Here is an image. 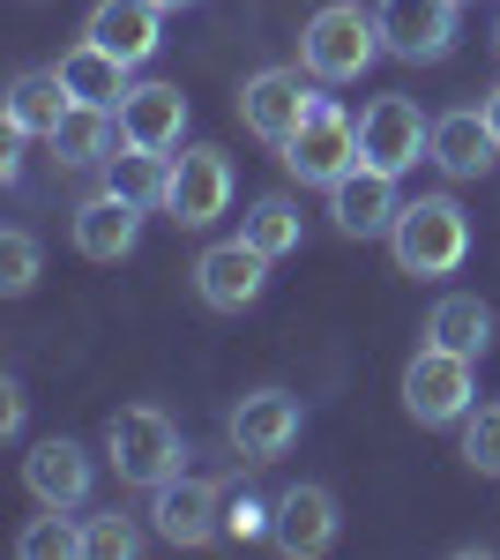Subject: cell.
<instances>
[{
	"label": "cell",
	"mask_w": 500,
	"mask_h": 560,
	"mask_svg": "<svg viewBox=\"0 0 500 560\" xmlns=\"http://www.w3.org/2000/svg\"><path fill=\"white\" fill-rule=\"evenodd\" d=\"M217 486L209 478H165V486H150V523H158V538L165 546H209V530H217Z\"/></svg>",
	"instance_id": "obj_15"
},
{
	"label": "cell",
	"mask_w": 500,
	"mask_h": 560,
	"mask_svg": "<svg viewBox=\"0 0 500 560\" xmlns=\"http://www.w3.org/2000/svg\"><path fill=\"white\" fill-rule=\"evenodd\" d=\"M120 135L142 142V150H179V135H187V97H179V83H135L127 90Z\"/></svg>",
	"instance_id": "obj_18"
},
{
	"label": "cell",
	"mask_w": 500,
	"mask_h": 560,
	"mask_svg": "<svg viewBox=\"0 0 500 560\" xmlns=\"http://www.w3.org/2000/svg\"><path fill=\"white\" fill-rule=\"evenodd\" d=\"M224 210H232V158L209 150V142L179 150V158H172L165 217H172V224H187V232H202V224H217Z\"/></svg>",
	"instance_id": "obj_7"
},
{
	"label": "cell",
	"mask_w": 500,
	"mask_h": 560,
	"mask_svg": "<svg viewBox=\"0 0 500 560\" xmlns=\"http://www.w3.org/2000/svg\"><path fill=\"white\" fill-rule=\"evenodd\" d=\"M486 120H493V135H500V90H486Z\"/></svg>",
	"instance_id": "obj_31"
},
{
	"label": "cell",
	"mask_w": 500,
	"mask_h": 560,
	"mask_svg": "<svg viewBox=\"0 0 500 560\" xmlns=\"http://www.w3.org/2000/svg\"><path fill=\"white\" fill-rule=\"evenodd\" d=\"M240 240H247V247H261L269 261L292 255V247H299V210L284 202V195H261V202L247 210V224H240Z\"/></svg>",
	"instance_id": "obj_25"
},
{
	"label": "cell",
	"mask_w": 500,
	"mask_h": 560,
	"mask_svg": "<svg viewBox=\"0 0 500 560\" xmlns=\"http://www.w3.org/2000/svg\"><path fill=\"white\" fill-rule=\"evenodd\" d=\"M68 113H75V97L60 83V68H31L8 90V135H53Z\"/></svg>",
	"instance_id": "obj_22"
},
{
	"label": "cell",
	"mask_w": 500,
	"mask_h": 560,
	"mask_svg": "<svg viewBox=\"0 0 500 560\" xmlns=\"http://www.w3.org/2000/svg\"><path fill=\"white\" fill-rule=\"evenodd\" d=\"M381 15H367L359 0H336L322 8L306 31H299V60H306V75H322V83H351V75H367L381 52Z\"/></svg>",
	"instance_id": "obj_2"
},
{
	"label": "cell",
	"mask_w": 500,
	"mask_h": 560,
	"mask_svg": "<svg viewBox=\"0 0 500 560\" xmlns=\"http://www.w3.org/2000/svg\"><path fill=\"white\" fill-rule=\"evenodd\" d=\"M45 142H53V158H60L68 173H83V165H113V150H120L127 135H120V113H113V105H75Z\"/></svg>",
	"instance_id": "obj_19"
},
{
	"label": "cell",
	"mask_w": 500,
	"mask_h": 560,
	"mask_svg": "<svg viewBox=\"0 0 500 560\" xmlns=\"http://www.w3.org/2000/svg\"><path fill=\"white\" fill-rule=\"evenodd\" d=\"M463 464L486 471V478H500V404H486V411L463 427Z\"/></svg>",
	"instance_id": "obj_28"
},
{
	"label": "cell",
	"mask_w": 500,
	"mask_h": 560,
	"mask_svg": "<svg viewBox=\"0 0 500 560\" xmlns=\"http://www.w3.org/2000/svg\"><path fill=\"white\" fill-rule=\"evenodd\" d=\"M135 232H142V210L127 202V195H90L83 210H75V247H83L90 261H120L127 247H135Z\"/></svg>",
	"instance_id": "obj_21"
},
{
	"label": "cell",
	"mask_w": 500,
	"mask_h": 560,
	"mask_svg": "<svg viewBox=\"0 0 500 560\" xmlns=\"http://www.w3.org/2000/svg\"><path fill=\"white\" fill-rule=\"evenodd\" d=\"M292 441H299V396H284V388L240 396V411H232V448H240L247 464H277Z\"/></svg>",
	"instance_id": "obj_11"
},
{
	"label": "cell",
	"mask_w": 500,
	"mask_h": 560,
	"mask_svg": "<svg viewBox=\"0 0 500 560\" xmlns=\"http://www.w3.org/2000/svg\"><path fill=\"white\" fill-rule=\"evenodd\" d=\"M83 553L90 560H135L142 553V530H135L127 516H90L83 523Z\"/></svg>",
	"instance_id": "obj_27"
},
{
	"label": "cell",
	"mask_w": 500,
	"mask_h": 560,
	"mask_svg": "<svg viewBox=\"0 0 500 560\" xmlns=\"http://www.w3.org/2000/svg\"><path fill=\"white\" fill-rule=\"evenodd\" d=\"M426 158H433L449 179H478L486 173V165L500 158V135H493V120H486V105H478V113H470V105H463V113H441Z\"/></svg>",
	"instance_id": "obj_16"
},
{
	"label": "cell",
	"mask_w": 500,
	"mask_h": 560,
	"mask_svg": "<svg viewBox=\"0 0 500 560\" xmlns=\"http://www.w3.org/2000/svg\"><path fill=\"white\" fill-rule=\"evenodd\" d=\"M15 553L23 560H68V553H83V530L68 523V509H45V516L15 538Z\"/></svg>",
	"instance_id": "obj_26"
},
{
	"label": "cell",
	"mask_w": 500,
	"mask_h": 560,
	"mask_svg": "<svg viewBox=\"0 0 500 560\" xmlns=\"http://www.w3.org/2000/svg\"><path fill=\"white\" fill-rule=\"evenodd\" d=\"M23 486H31L38 509H83L90 501V448L68 441V433L38 441V448L23 456Z\"/></svg>",
	"instance_id": "obj_12"
},
{
	"label": "cell",
	"mask_w": 500,
	"mask_h": 560,
	"mask_svg": "<svg viewBox=\"0 0 500 560\" xmlns=\"http://www.w3.org/2000/svg\"><path fill=\"white\" fill-rule=\"evenodd\" d=\"M15 427H23V388L0 382V433H15Z\"/></svg>",
	"instance_id": "obj_30"
},
{
	"label": "cell",
	"mask_w": 500,
	"mask_h": 560,
	"mask_svg": "<svg viewBox=\"0 0 500 560\" xmlns=\"http://www.w3.org/2000/svg\"><path fill=\"white\" fill-rule=\"evenodd\" d=\"M158 8H187V0H158Z\"/></svg>",
	"instance_id": "obj_32"
},
{
	"label": "cell",
	"mask_w": 500,
	"mask_h": 560,
	"mask_svg": "<svg viewBox=\"0 0 500 560\" xmlns=\"http://www.w3.org/2000/svg\"><path fill=\"white\" fill-rule=\"evenodd\" d=\"M158 31H165V8H158V0H97L83 38H97L105 52H120L127 68H142V60L158 52Z\"/></svg>",
	"instance_id": "obj_17"
},
{
	"label": "cell",
	"mask_w": 500,
	"mask_h": 560,
	"mask_svg": "<svg viewBox=\"0 0 500 560\" xmlns=\"http://www.w3.org/2000/svg\"><path fill=\"white\" fill-rule=\"evenodd\" d=\"M396 173H374V165H351V173L329 187V217L344 240H374V232H388L396 224Z\"/></svg>",
	"instance_id": "obj_14"
},
{
	"label": "cell",
	"mask_w": 500,
	"mask_h": 560,
	"mask_svg": "<svg viewBox=\"0 0 500 560\" xmlns=\"http://www.w3.org/2000/svg\"><path fill=\"white\" fill-rule=\"evenodd\" d=\"M31 284H38V240L0 232V292H31Z\"/></svg>",
	"instance_id": "obj_29"
},
{
	"label": "cell",
	"mask_w": 500,
	"mask_h": 560,
	"mask_svg": "<svg viewBox=\"0 0 500 560\" xmlns=\"http://www.w3.org/2000/svg\"><path fill=\"white\" fill-rule=\"evenodd\" d=\"M306 105H314V90L299 83V68H261V75H247V90H240V120H247V135L277 142V150L299 135Z\"/></svg>",
	"instance_id": "obj_8"
},
{
	"label": "cell",
	"mask_w": 500,
	"mask_h": 560,
	"mask_svg": "<svg viewBox=\"0 0 500 560\" xmlns=\"http://www.w3.org/2000/svg\"><path fill=\"white\" fill-rule=\"evenodd\" d=\"M381 38L404 60H441L456 45V0H381Z\"/></svg>",
	"instance_id": "obj_13"
},
{
	"label": "cell",
	"mask_w": 500,
	"mask_h": 560,
	"mask_svg": "<svg viewBox=\"0 0 500 560\" xmlns=\"http://www.w3.org/2000/svg\"><path fill=\"white\" fill-rule=\"evenodd\" d=\"M388 247H396V269L404 277H449L470 255V217L449 202V195H418L396 210L388 224Z\"/></svg>",
	"instance_id": "obj_1"
},
{
	"label": "cell",
	"mask_w": 500,
	"mask_h": 560,
	"mask_svg": "<svg viewBox=\"0 0 500 560\" xmlns=\"http://www.w3.org/2000/svg\"><path fill=\"white\" fill-rule=\"evenodd\" d=\"M60 83H68L75 105H113V113H120V97L135 90V83H127V60H120V52H105L97 38H83V45L60 52Z\"/></svg>",
	"instance_id": "obj_20"
},
{
	"label": "cell",
	"mask_w": 500,
	"mask_h": 560,
	"mask_svg": "<svg viewBox=\"0 0 500 560\" xmlns=\"http://www.w3.org/2000/svg\"><path fill=\"white\" fill-rule=\"evenodd\" d=\"M426 337H433V345H449V351H463V359H478V351L493 345V306L470 300V292H449V300L433 306Z\"/></svg>",
	"instance_id": "obj_24"
},
{
	"label": "cell",
	"mask_w": 500,
	"mask_h": 560,
	"mask_svg": "<svg viewBox=\"0 0 500 560\" xmlns=\"http://www.w3.org/2000/svg\"><path fill=\"white\" fill-rule=\"evenodd\" d=\"M426 150H433V120L418 113L411 97H374V105L359 113V165H374V173H411Z\"/></svg>",
	"instance_id": "obj_6"
},
{
	"label": "cell",
	"mask_w": 500,
	"mask_h": 560,
	"mask_svg": "<svg viewBox=\"0 0 500 560\" xmlns=\"http://www.w3.org/2000/svg\"><path fill=\"white\" fill-rule=\"evenodd\" d=\"M269 538H277V553H292V560H322L336 546V493L329 486H292V493H277Z\"/></svg>",
	"instance_id": "obj_9"
},
{
	"label": "cell",
	"mask_w": 500,
	"mask_h": 560,
	"mask_svg": "<svg viewBox=\"0 0 500 560\" xmlns=\"http://www.w3.org/2000/svg\"><path fill=\"white\" fill-rule=\"evenodd\" d=\"M105 187H113V195H127L135 210H165L172 158H165V150H142V142H120V150H113V165H105Z\"/></svg>",
	"instance_id": "obj_23"
},
{
	"label": "cell",
	"mask_w": 500,
	"mask_h": 560,
	"mask_svg": "<svg viewBox=\"0 0 500 560\" xmlns=\"http://www.w3.org/2000/svg\"><path fill=\"white\" fill-rule=\"evenodd\" d=\"M105 456H113L120 486H165V478H179L187 441H179V427L158 404H127V411L105 419Z\"/></svg>",
	"instance_id": "obj_3"
},
{
	"label": "cell",
	"mask_w": 500,
	"mask_h": 560,
	"mask_svg": "<svg viewBox=\"0 0 500 560\" xmlns=\"http://www.w3.org/2000/svg\"><path fill=\"white\" fill-rule=\"evenodd\" d=\"M478 359H463V351L449 345H426L404 366V411H411L418 427H456L463 411H470V388H478V374H470Z\"/></svg>",
	"instance_id": "obj_4"
},
{
	"label": "cell",
	"mask_w": 500,
	"mask_h": 560,
	"mask_svg": "<svg viewBox=\"0 0 500 560\" xmlns=\"http://www.w3.org/2000/svg\"><path fill=\"white\" fill-rule=\"evenodd\" d=\"M351 165H359V128L336 113L329 97H314L306 120H299V135L284 142V173H292L299 187H336Z\"/></svg>",
	"instance_id": "obj_5"
},
{
	"label": "cell",
	"mask_w": 500,
	"mask_h": 560,
	"mask_svg": "<svg viewBox=\"0 0 500 560\" xmlns=\"http://www.w3.org/2000/svg\"><path fill=\"white\" fill-rule=\"evenodd\" d=\"M261 284H269V255L247 247V240H224V247H209V255L195 261V292H202V306H217V314L254 306Z\"/></svg>",
	"instance_id": "obj_10"
}]
</instances>
